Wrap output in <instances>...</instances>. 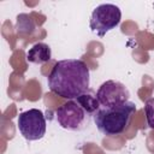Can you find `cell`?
<instances>
[{
    "instance_id": "obj_1",
    "label": "cell",
    "mask_w": 154,
    "mask_h": 154,
    "mask_svg": "<svg viewBox=\"0 0 154 154\" xmlns=\"http://www.w3.org/2000/svg\"><path fill=\"white\" fill-rule=\"evenodd\" d=\"M51 91L75 100L89 89V67L79 59H64L54 64L48 78Z\"/></svg>"
},
{
    "instance_id": "obj_2",
    "label": "cell",
    "mask_w": 154,
    "mask_h": 154,
    "mask_svg": "<svg viewBox=\"0 0 154 154\" xmlns=\"http://www.w3.org/2000/svg\"><path fill=\"white\" fill-rule=\"evenodd\" d=\"M135 112L136 105L131 101H126L113 107H100L94 113L93 118L101 134L106 136H116L128 128Z\"/></svg>"
},
{
    "instance_id": "obj_3",
    "label": "cell",
    "mask_w": 154,
    "mask_h": 154,
    "mask_svg": "<svg viewBox=\"0 0 154 154\" xmlns=\"http://www.w3.org/2000/svg\"><path fill=\"white\" fill-rule=\"evenodd\" d=\"M55 118L61 128L79 131L88 126L90 114L76 100H69L57 108Z\"/></svg>"
},
{
    "instance_id": "obj_4",
    "label": "cell",
    "mask_w": 154,
    "mask_h": 154,
    "mask_svg": "<svg viewBox=\"0 0 154 154\" xmlns=\"http://www.w3.org/2000/svg\"><path fill=\"white\" fill-rule=\"evenodd\" d=\"M122 11L113 4H101L94 8L90 16V29L100 37H103L108 31L119 25Z\"/></svg>"
},
{
    "instance_id": "obj_5",
    "label": "cell",
    "mask_w": 154,
    "mask_h": 154,
    "mask_svg": "<svg viewBox=\"0 0 154 154\" xmlns=\"http://www.w3.org/2000/svg\"><path fill=\"white\" fill-rule=\"evenodd\" d=\"M17 124L19 132L28 141L41 140L46 134V118L42 111L37 108H30L19 113Z\"/></svg>"
},
{
    "instance_id": "obj_6",
    "label": "cell",
    "mask_w": 154,
    "mask_h": 154,
    "mask_svg": "<svg viewBox=\"0 0 154 154\" xmlns=\"http://www.w3.org/2000/svg\"><path fill=\"white\" fill-rule=\"evenodd\" d=\"M129 97L130 93L128 88L123 83L113 79L103 82L96 91V99L101 107H113L122 105L129 101Z\"/></svg>"
},
{
    "instance_id": "obj_7",
    "label": "cell",
    "mask_w": 154,
    "mask_h": 154,
    "mask_svg": "<svg viewBox=\"0 0 154 154\" xmlns=\"http://www.w3.org/2000/svg\"><path fill=\"white\" fill-rule=\"evenodd\" d=\"M51 58H52L51 47L47 43H43V42L35 43L26 52V60L31 64L41 65V64H45V63L49 61Z\"/></svg>"
},
{
    "instance_id": "obj_8",
    "label": "cell",
    "mask_w": 154,
    "mask_h": 154,
    "mask_svg": "<svg viewBox=\"0 0 154 154\" xmlns=\"http://www.w3.org/2000/svg\"><path fill=\"white\" fill-rule=\"evenodd\" d=\"M90 116H94V113L100 108V103L96 99V95H93L91 90L88 89L85 93L79 95L77 99H75Z\"/></svg>"
},
{
    "instance_id": "obj_9",
    "label": "cell",
    "mask_w": 154,
    "mask_h": 154,
    "mask_svg": "<svg viewBox=\"0 0 154 154\" xmlns=\"http://www.w3.org/2000/svg\"><path fill=\"white\" fill-rule=\"evenodd\" d=\"M17 29L18 32H31L34 29V22L31 17H29L28 14H19L17 18Z\"/></svg>"
},
{
    "instance_id": "obj_10",
    "label": "cell",
    "mask_w": 154,
    "mask_h": 154,
    "mask_svg": "<svg viewBox=\"0 0 154 154\" xmlns=\"http://www.w3.org/2000/svg\"><path fill=\"white\" fill-rule=\"evenodd\" d=\"M144 113H146V118H147V123L149 128L154 130V97H150L146 101Z\"/></svg>"
}]
</instances>
